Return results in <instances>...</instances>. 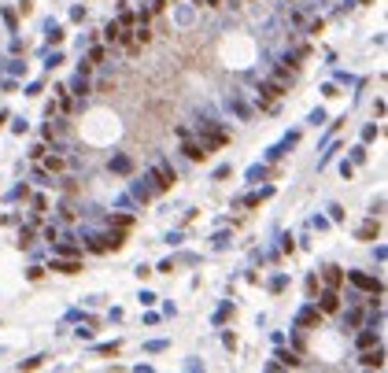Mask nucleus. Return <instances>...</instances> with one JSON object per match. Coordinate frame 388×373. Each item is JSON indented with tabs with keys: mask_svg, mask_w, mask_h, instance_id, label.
<instances>
[{
	"mask_svg": "<svg viewBox=\"0 0 388 373\" xmlns=\"http://www.w3.org/2000/svg\"><path fill=\"white\" fill-rule=\"evenodd\" d=\"M362 362H366V366H381V351H370V355H366Z\"/></svg>",
	"mask_w": 388,
	"mask_h": 373,
	"instance_id": "nucleus-1",
	"label": "nucleus"
}]
</instances>
